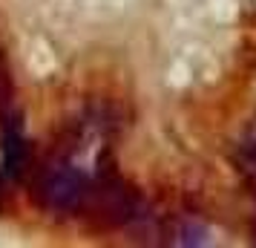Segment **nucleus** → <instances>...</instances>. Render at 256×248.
<instances>
[{"mask_svg":"<svg viewBox=\"0 0 256 248\" xmlns=\"http://www.w3.org/2000/svg\"><path fill=\"white\" fill-rule=\"evenodd\" d=\"M92 176L84 167L72 165L66 156H55L44 165H32L29 170V193L40 211L58 213V216H78L84 213L90 196Z\"/></svg>","mask_w":256,"mask_h":248,"instance_id":"1","label":"nucleus"},{"mask_svg":"<svg viewBox=\"0 0 256 248\" xmlns=\"http://www.w3.org/2000/svg\"><path fill=\"white\" fill-rule=\"evenodd\" d=\"M84 213L104 228H127V225H144L147 219H152L141 193L132 185H127L112 167H98L92 173Z\"/></svg>","mask_w":256,"mask_h":248,"instance_id":"2","label":"nucleus"},{"mask_svg":"<svg viewBox=\"0 0 256 248\" xmlns=\"http://www.w3.org/2000/svg\"><path fill=\"white\" fill-rule=\"evenodd\" d=\"M164 234H167V242H173V245H204L208 242V228L196 222L193 216L173 219V225H167Z\"/></svg>","mask_w":256,"mask_h":248,"instance_id":"3","label":"nucleus"},{"mask_svg":"<svg viewBox=\"0 0 256 248\" xmlns=\"http://www.w3.org/2000/svg\"><path fill=\"white\" fill-rule=\"evenodd\" d=\"M18 113V107H14V90H12V81H9V75L6 70L0 67V121H6L9 116Z\"/></svg>","mask_w":256,"mask_h":248,"instance_id":"4","label":"nucleus"},{"mask_svg":"<svg viewBox=\"0 0 256 248\" xmlns=\"http://www.w3.org/2000/svg\"><path fill=\"white\" fill-rule=\"evenodd\" d=\"M250 236H254V245H256V213H254V222H250Z\"/></svg>","mask_w":256,"mask_h":248,"instance_id":"5","label":"nucleus"}]
</instances>
